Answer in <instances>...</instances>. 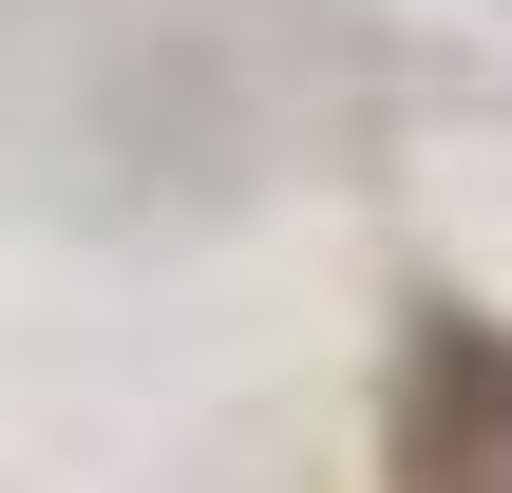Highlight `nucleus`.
Here are the masks:
<instances>
[{
    "instance_id": "obj_1",
    "label": "nucleus",
    "mask_w": 512,
    "mask_h": 493,
    "mask_svg": "<svg viewBox=\"0 0 512 493\" xmlns=\"http://www.w3.org/2000/svg\"><path fill=\"white\" fill-rule=\"evenodd\" d=\"M0 57H19V95H0L19 190L76 209V228H190V209H247L266 152H285L266 57H247L228 19H171V0H95V19H76V0H19Z\"/></svg>"
},
{
    "instance_id": "obj_2",
    "label": "nucleus",
    "mask_w": 512,
    "mask_h": 493,
    "mask_svg": "<svg viewBox=\"0 0 512 493\" xmlns=\"http://www.w3.org/2000/svg\"><path fill=\"white\" fill-rule=\"evenodd\" d=\"M399 493H512V323L418 304V342H399Z\"/></svg>"
},
{
    "instance_id": "obj_3",
    "label": "nucleus",
    "mask_w": 512,
    "mask_h": 493,
    "mask_svg": "<svg viewBox=\"0 0 512 493\" xmlns=\"http://www.w3.org/2000/svg\"><path fill=\"white\" fill-rule=\"evenodd\" d=\"M494 19H512V0H494Z\"/></svg>"
}]
</instances>
